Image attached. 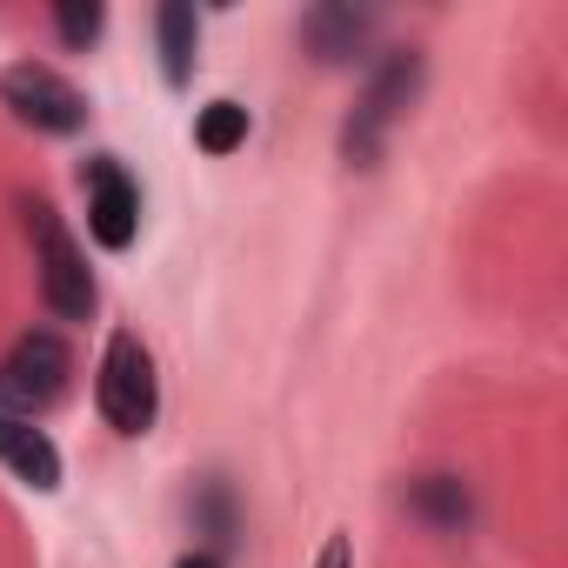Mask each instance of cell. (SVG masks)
<instances>
[{"instance_id":"obj_1","label":"cell","mask_w":568,"mask_h":568,"mask_svg":"<svg viewBox=\"0 0 568 568\" xmlns=\"http://www.w3.org/2000/svg\"><path fill=\"white\" fill-rule=\"evenodd\" d=\"M28 234H34V267H41V295L61 322H88L94 315V274L88 254L74 247V234L61 227V214L48 201H28Z\"/></svg>"},{"instance_id":"obj_2","label":"cell","mask_w":568,"mask_h":568,"mask_svg":"<svg viewBox=\"0 0 568 568\" xmlns=\"http://www.w3.org/2000/svg\"><path fill=\"white\" fill-rule=\"evenodd\" d=\"M101 415H108V428H121V435H148L154 428V408H161V382H154V362H148V348H141V335H114L108 342V355H101Z\"/></svg>"},{"instance_id":"obj_3","label":"cell","mask_w":568,"mask_h":568,"mask_svg":"<svg viewBox=\"0 0 568 568\" xmlns=\"http://www.w3.org/2000/svg\"><path fill=\"white\" fill-rule=\"evenodd\" d=\"M68 375H74V355L61 335H21L14 355L0 362V415H41L68 395Z\"/></svg>"},{"instance_id":"obj_4","label":"cell","mask_w":568,"mask_h":568,"mask_svg":"<svg viewBox=\"0 0 568 568\" xmlns=\"http://www.w3.org/2000/svg\"><path fill=\"white\" fill-rule=\"evenodd\" d=\"M415 88H422V54H415V48H402V54H388V61L375 68V81H368V94H362V108H355V121H348V134H342V154H348L355 168L375 161L382 128L415 101Z\"/></svg>"},{"instance_id":"obj_5","label":"cell","mask_w":568,"mask_h":568,"mask_svg":"<svg viewBox=\"0 0 568 568\" xmlns=\"http://www.w3.org/2000/svg\"><path fill=\"white\" fill-rule=\"evenodd\" d=\"M0 101H8L28 128H41V134H74V128L88 121L81 88L61 81V74L41 68V61H14L8 74H0Z\"/></svg>"},{"instance_id":"obj_6","label":"cell","mask_w":568,"mask_h":568,"mask_svg":"<svg viewBox=\"0 0 568 568\" xmlns=\"http://www.w3.org/2000/svg\"><path fill=\"white\" fill-rule=\"evenodd\" d=\"M81 187H88V227H94V241L101 247H134V227H141V194H134V181H128V168L114 161V154H94L88 168H81Z\"/></svg>"},{"instance_id":"obj_7","label":"cell","mask_w":568,"mask_h":568,"mask_svg":"<svg viewBox=\"0 0 568 568\" xmlns=\"http://www.w3.org/2000/svg\"><path fill=\"white\" fill-rule=\"evenodd\" d=\"M0 462H8L28 488H41V495L61 488V448L34 422H21V415H0Z\"/></svg>"},{"instance_id":"obj_8","label":"cell","mask_w":568,"mask_h":568,"mask_svg":"<svg viewBox=\"0 0 568 568\" xmlns=\"http://www.w3.org/2000/svg\"><path fill=\"white\" fill-rule=\"evenodd\" d=\"M154 41H161V74H168V88H187V81H194V48H201V21H194L187 0H161Z\"/></svg>"},{"instance_id":"obj_9","label":"cell","mask_w":568,"mask_h":568,"mask_svg":"<svg viewBox=\"0 0 568 568\" xmlns=\"http://www.w3.org/2000/svg\"><path fill=\"white\" fill-rule=\"evenodd\" d=\"M362 34H368V14H355V8H322V14H308V48H315V61H348V54L362 48Z\"/></svg>"},{"instance_id":"obj_10","label":"cell","mask_w":568,"mask_h":568,"mask_svg":"<svg viewBox=\"0 0 568 568\" xmlns=\"http://www.w3.org/2000/svg\"><path fill=\"white\" fill-rule=\"evenodd\" d=\"M247 141V108L241 101H207L201 121H194V148L201 154H234Z\"/></svg>"},{"instance_id":"obj_11","label":"cell","mask_w":568,"mask_h":568,"mask_svg":"<svg viewBox=\"0 0 568 568\" xmlns=\"http://www.w3.org/2000/svg\"><path fill=\"white\" fill-rule=\"evenodd\" d=\"M415 508H422L435 528H462V521L475 515V501H468V488H462L455 475H428V481H415Z\"/></svg>"},{"instance_id":"obj_12","label":"cell","mask_w":568,"mask_h":568,"mask_svg":"<svg viewBox=\"0 0 568 568\" xmlns=\"http://www.w3.org/2000/svg\"><path fill=\"white\" fill-rule=\"evenodd\" d=\"M54 28H61L68 48H88V41H101L108 8H101V0H61V8H54Z\"/></svg>"},{"instance_id":"obj_13","label":"cell","mask_w":568,"mask_h":568,"mask_svg":"<svg viewBox=\"0 0 568 568\" xmlns=\"http://www.w3.org/2000/svg\"><path fill=\"white\" fill-rule=\"evenodd\" d=\"M201 521H207V535H214V541H227V535H234V501H227V481H207V488H201Z\"/></svg>"},{"instance_id":"obj_14","label":"cell","mask_w":568,"mask_h":568,"mask_svg":"<svg viewBox=\"0 0 568 568\" xmlns=\"http://www.w3.org/2000/svg\"><path fill=\"white\" fill-rule=\"evenodd\" d=\"M355 555H348V535H328V548H322V561L315 568H348Z\"/></svg>"},{"instance_id":"obj_15","label":"cell","mask_w":568,"mask_h":568,"mask_svg":"<svg viewBox=\"0 0 568 568\" xmlns=\"http://www.w3.org/2000/svg\"><path fill=\"white\" fill-rule=\"evenodd\" d=\"M174 568H221V561H214V555H181Z\"/></svg>"}]
</instances>
